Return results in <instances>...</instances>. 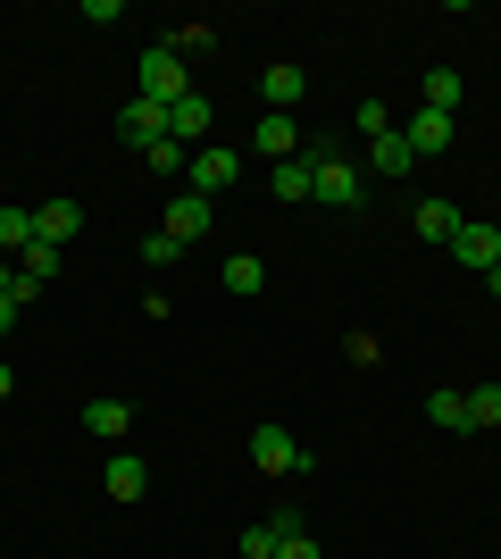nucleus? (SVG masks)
Wrapping results in <instances>:
<instances>
[{"instance_id": "nucleus-3", "label": "nucleus", "mask_w": 501, "mask_h": 559, "mask_svg": "<svg viewBox=\"0 0 501 559\" xmlns=\"http://www.w3.org/2000/svg\"><path fill=\"white\" fill-rule=\"evenodd\" d=\"M310 167H318V192H310V201H326V210H359V201H368V176H359L351 159H334L326 142L310 151Z\"/></svg>"}, {"instance_id": "nucleus-31", "label": "nucleus", "mask_w": 501, "mask_h": 559, "mask_svg": "<svg viewBox=\"0 0 501 559\" xmlns=\"http://www.w3.org/2000/svg\"><path fill=\"white\" fill-rule=\"evenodd\" d=\"M276 559H318V543H310V535H293V543H276Z\"/></svg>"}, {"instance_id": "nucleus-12", "label": "nucleus", "mask_w": 501, "mask_h": 559, "mask_svg": "<svg viewBox=\"0 0 501 559\" xmlns=\"http://www.w3.org/2000/svg\"><path fill=\"white\" fill-rule=\"evenodd\" d=\"M75 234H84V201H43V210H34V242H59V251H68Z\"/></svg>"}, {"instance_id": "nucleus-17", "label": "nucleus", "mask_w": 501, "mask_h": 559, "mask_svg": "<svg viewBox=\"0 0 501 559\" xmlns=\"http://www.w3.org/2000/svg\"><path fill=\"white\" fill-rule=\"evenodd\" d=\"M409 226H418V242H452L468 217H460L452 201H418V210H409Z\"/></svg>"}, {"instance_id": "nucleus-29", "label": "nucleus", "mask_w": 501, "mask_h": 559, "mask_svg": "<svg viewBox=\"0 0 501 559\" xmlns=\"http://www.w3.org/2000/svg\"><path fill=\"white\" fill-rule=\"evenodd\" d=\"M359 134H368V142L393 134V109H384V100H359Z\"/></svg>"}, {"instance_id": "nucleus-14", "label": "nucleus", "mask_w": 501, "mask_h": 559, "mask_svg": "<svg viewBox=\"0 0 501 559\" xmlns=\"http://www.w3.org/2000/svg\"><path fill=\"white\" fill-rule=\"evenodd\" d=\"M251 151H260V159H293V151H301V134H293V117H276V109H267L260 126H251Z\"/></svg>"}, {"instance_id": "nucleus-5", "label": "nucleus", "mask_w": 501, "mask_h": 559, "mask_svg": "<svg viewBox=\"0 0 501 559\" xmlns=\"http://www.w3.org/2000/svg\"><path fill=\"white\" fill-rule=\"evenodd\" d=\"M210 226H217V201H201V192H184V185H176V201H167L159 234H176V242H184V251H192V242H201V234H210Z\"/></svg>"}, {"instance_id": "nucleus-24", "label": "nucleus", "mask_w": 501, "mask_h": 559, "mask_svg": "<svg viewBox=\"0 0 501 559\" xmlns=\"http://www.w3.org/2000/svg\"><path fill=\"white\" fill-rule=\"evenodd\" d=\"M477 426H501V384H477V393H468V435H477Z\"/></svg>"}, {"instance_id": "nucleus-27", "label": "nucleus", "mask_w": 501, "mask_h": 559, "mask_svg": "<svg viewBox=\"0 0 501 559\" xmlns=\"http://www.w3.org/2000/svg\"><path fill=\"white\" fill-rule=\"evenodd\" d=\"M267 526H276V543L310 535V518H301V501H276V510H267Z\"/></svg>"}, {"instance_id": "nucleus-9", "label": "nucleus", "mask_w": 501, "mask_h": 559, "mask_svg": "<svg viewBox=\"0 0 501 559\" xmlns=\"http://www.w3.org/2000/svg\"><path fill=\"white\" fill-rule=\"evenodd\" d=\"M452 259L468 267V276H493V267H501V234L493 226H460L452 234Z\"/></svg>"}, {"instance_id": "nucleus-7", "label": "nucleus", "mask_w": 501, "mask_h": 559, "mask_svg": "<svg viewBox=\"0 0 501 559\" xmlns=\"http://www.w3.org/2000/svg\"><path fill=\"white\" fill-rule=\"evenodd\" d=\"M84 435H100L109 451H126V435H134V401H84Z\"/></svg>"}, {"instance_id": "nucleus-18", "label": "nucleus", "mask_w": 501, "mask_h": 559, "mask_svg": "<svg viewBox=\"0 0 501 559\" xmlns=\"http://www.w3.org/2000/svg\"><path fill=\"white\" fill-rule=\"evenodd\" d=\"M427 418L452 426V435H468V393H460V384H434V393H427Z\"/></svg>"}, {"instance_id": "nucleus-33", "label": "nucleus", "mask_w": 501, "mask_h": 559, "mask_svg": "<svg viewBox=\"0 0 501 559\" xmlns=\"http://www.w3.org/2000/svg\"><path fill=\"white\" fill-rule=\"evenodd\" d=\"M9 393H17V368H9V359H0V401H9Z\"/></svg>"}, {"instance_id": "nucleus-32", "label": "nucleus", "mask_w": 501, "mask_h": 559, "mask_svg": "<svg viewBox=\"0 0 501 559\" xmlns=\"http://www.w3.org/2000/svg\"><path fill=\"white\" fill-rule=\"evenodd\" d=\"M9 326H17V301H9V293H0V334H9Z\"/></svg>"}, {"instance_id": "nucleus-8", "label": "nucleus", "mask_w": 501, "mask_h": 559, "mask_svg": "<svg viewBox=\"0 0 501 559\" xmlns=\"http://www.w3.org/2000/svg\"><path fill=\"white\" fill-rule=\"evenodd\" d=\"M260 100H267V109H276V117H293V109H301V100H310V75L293 68V59H276V68L260 75Z\"/></svg>"}, {"instance_id": "nucleus-21", "label": "nucleus", "mask_w": 501, "mask_h": 559, "mask_svg": "<svg viewBox=\"0 0 501 559\" xmlns=\"http://www.w3.org/2000/svg\"><path fill=\"white\" fill-rule=\"evenodd\" d=\"M17 276L50 284V276H59V242H25V251H17Z\"/></svg>"}, {"instance_id": "nucleus-16", "label": "nucleus", "mask_w": 501, "mask_h": 559, "mask_svg": "<svg viewBox=\"0 0 501 559\" xmlns=\"http://www.w3.org/2000/svg\"><path fill=\"white\" fill-rule=\"evenodd\" d=\"M100 485L118 492V501H143V492H151V467L134 460V451H109V476H100Z\"/></svg>"}, {"instance_id": "nucleus-34", "label": "nucleus", "mask_w": 501, "mask_h": 559, "mask_svg": "<svg viewBox=\"0 0 501 559\" xmlns=\"http://www.w3.org/2000/svg\"><path fill=\"white\" fill-rule=\"evenodd\" d=\"M9 284H17V259H9V251H0V293H9Z\"/></svg>"}, {"instance_id": "nucleus-25", "label": "nucleus", "mask_w": 501, "mask_h": 559, "mask_svg": "<svg viewBox=\"0 0 501 559\" xmlns=\"http://www.w3.org/2000/svg\"><path fill=\"white\" fill-rule=\"evenodd\" d=\"M184 159H192L184 142H151V151H143V167H151V176H184Z\"/></svg>"}, {"instance_id": "nucleus-13", "label": "nucleus", "mask_w": 501, "mask_h": 559, "mask_svg": "<svg viewBox=\"0 0 501 559\" xmlns=\"http://www.w3.org/2000/svg\"><path fill=\"white\" fill-rule=\"evenodd\" d=\"M402 134H409V151H418V159H443V151H452V117H443V109H418Z\"/></svg>"}, {"instance_id": "nucleus-19", "label": "nucleus", "mask_w": 501, "mask_h": 559, "mask_svg": "<svg viewBox=\"0 0 501 559\" xmlns=\"http://www.w3.org/2000/svg\"><path fill=\"white\" fill-rule=\"evenodd\" d=\"M418 109L460 117V75H452V68H427V84H418Z\"/></svg>"}, {"instance_id": "nucleus-20", "label": "nucleus", "mask_w": 501, "mask_h": 559, "mask_svg": "<svg viewBox=\"0 0 501 559\" xmlns=\"http://www.w3.org/2000/svg\"><path fill=\"white\" fill-rule=\"evenodd\" d=\"M217 276H226V293H267V267H260L251 251H235L226 267H217Z\"/></svg>"}, {"instance_id": "nucleus-23", "label": "nucleus", "mask_w": 501, "mask_h": 559, "mask_svg": "<svg viewBox=\"0 0 501 559\" xmlns=\"http://www.w3.org/2000/svg\"><path fill=\"white\" fill-rule=\"evenodd\" d=\"M343 359H351V368H384V343L368 326H351V334H343Z\"/></svg>"}, {"instance_id": "nucleus-26", "label": "nucleus", "mask_w": 501, "mask_h": 559, "mask_svg": "<svg viewBox=\"0 0 501 559\" xmlns=\"http://www.w3.org/2000/svg\"><path fill=\"white\" fill-rule=\"evenodd\" d=\"M210 43H217L210 25H176V34H167V50H176V59H201V50H210Z\"/></svg>"}, {"instance_id": "nucleus-11", "label": "nucleus", "mask_w": 501, "mask_h": 559, "mask_svg": "<svg viewBox=\"0 0 501 559\" xmlns=\"http://www.w3.org/2000/svg\"><path fill=\"white\" fill-rule=\"evenodd\" d=\"M409 167H418V151H409V134H402V126L368 142V176H384V185H402Z\"/></svg>"}, {"instance_id": "nucleus-15", "label": "nucleus", "mask_w": 501, "mask_h": 559, "mask_svg": "<svg viewBox=\"0 0 501 559\" xmlns=\"http://www.w3.org/2000/svg\"><path fill=\"white\" fill-rule=\"evenodd\" d=\"M267 192H276V201H310V192H318V167H310V151H301V159H276Z\"/></svg>"}, {"instance_id": "nucleus-4", "label": "nucleus", "mask_w": 501, "mask_h": 559, "mask_svg": "<svg viewBox=\"0 0 501 559\" xmlns=\"http://www.w3.org/2000/svg\"><path fill=\"white\" fill-rule=\"evenodd\" d=\"M134 84H143V100H159V109H176V100L192 93V84H184V59H176L167 43H151L143 59H134Z\"/></svg>"}, {"instance_id": "nucleus-2", "label": "nucleus", "mask_w": 501, "mask_h": 559, "mask_svg": "<svg viewBox=\"0 0 501 559\" xmlns=\"http://www.w3.org/2000/svg\"><path fill=\"white\" fill-rule=\"evenodd\" d=\"M242 159H251V151H226V142H201V151H192L184 159V192H201V201H217V192L235 185L242 176Z\"/></svg>"}, {"instance_id": "nucleus-28", "label": "nucleus", "mask_w": 501, "mask_h": 559, "mask_svg": "<svg viewBox=\"0 0 501 559\" xmlns=\"http://www.w3.org/2000/svg\"><path fill=\"white\" fill-rule=\"evenodd\" d=\"M242 559H276V526H267V518H260V526H242Z\"/></svg>"}, {"instance_id": "nucleus-22", "label": "nucleus", "mask_w": 501, "mask_h": 559, "mask_svg": "<svg viewBox=\"0 0 501 559\" xmlns=\"http://www.w3.org/2000/svg\"><path fill=\"white\" fill-rule=\"evenodd\" d=\"M25 242H34V210H0V251L17 259Z\"/></svg>"}, {"instance_id": "nucleus-35", "label": "nucleus", "mask_w": 501, "mask_h": 559, "mask_svg": "<svg viewBox=\"0 0 501 559\" xmlns=\"http://www.w3.org/2000/svg\"><path fill=\"white\" fill-rule=\"evenodd\" d=\"M485 293H493V301H501V267H493V276H485Z\"/></svg>"}, {"instance_id": "nucleus-10", "label": "nucleus", "mask_w": 501, "mask_h": 559, "mask_svg": "<svg viewBox=\"0 0 501 559\" xmlns=\"http://www.w3.org/2000/svg\"><path fill=\"white\" fill-rule=\"evenodd\" d=\"M118 134L134 142V151H151V142H167V109H159V100H143V93H134V100L118 109Z\"/></svg>"}, {"instance_id": "nucleus-6", "label": "nucleus", "mask_w": 501, "mask_h": 559, "mask_svg": "<svg viewBox=\"0 0 501 559\" xmlns=\"http://www.w3.org/2000/svg\"><path fill=\"white\" fill-rule=\"evenodd\" d=\"M210 126H217L210 93H184L176 109H167V142H184V151H201V142H210Z\"/></svg>"}, {"instance_id": "nucleus-1", "label": "nucleus", "mask_w": 501, "mask_h": 559, "mask_svg": "<svg viewBox=\"0 0 501 559\" xmlns=\"http://www.w3.org/2000/svg\"><path fill=\"white\" fill-rule=\"evenodd\" d=\"M251 467L260 476H318V460L293 443V426H251Z\"/></svg>"}, {"instance_id": "nucleus-36", "label": "nucleus", "mask_w": 501, "mask_h": 559, "mask_svg": "<svg viewBox=\"0 0 501 559\" xmlns=\"http://www.w3.org/2000/svg\"><path fill=\"white\" fill-rule=\"evenodd\" d=\"M493 234H501V226H493Z\"/></svg>"}, {"instance_id": "nucleus-30", "label": "nucleus", "mask_w": 501, "mask_h": 559, "mask_svg": "<svg viewBox=\"0 0 501 559\" xmlns=\"http://www.w3.org/2000/svg\"><path fill=\"white\" fill-rule=\"evenodd\" d=\"M143 259H151V267H176V259H184V242H176V234H151Z\"/></svg>"}]
</instances>
